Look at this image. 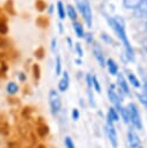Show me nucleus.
Listing matches in <instances>:
<instances>
[{
  "instance_id": "1",
  "label": "nucleus",
  "mask_w": 147,
  "mask_h": 148,
  "mask_svg": "<svg viewBox=\"0 0 147 148\" xmlns=\"http://www.w3.org/2000/svg\"><path fill=\"white\" fill-rule=\"evenodd\" d=\"M111 28L115 30V32L117 34V36L119 37V39L123 42L124 46H125V53H126V57L128 60H133L134 58V54H133V50L130 45V42L126 37V34H125V29H124V24H123V21L118 17H112V18H109L108 20Z\"/></svg>"
},
{
  "instance_id": "2",
  "label": "nucleus",
  "mask_w": 147,
  "mask_h": 148,
  "mask_svg": "<svg viewBox=\"0 0 147 148\" xmlns=\"http://www.w3.org/2000/svg\"><path fill=\"white\" fill-rule=\"evenodd\" d=\"M76 1V6L79 8V10L81 12L87 25L90 28L93 24V16H91V9H90V5L88 2V0H75Z\"/></svg>"
},
{
  "instance_id": "3",
  "label": "nucleus",
  "mask_w": 147,
  "mask_h": 148,
  "mask_svg": "<svg viewBox=\"0 0 147 148\" xmlns=\"http://www.w3.org/2000/svg\"><path fill=\"white\" fill-rule=\"evenodd\" d=\"M49 102H50V106H51V110L53 113H57L59 112L60 108H61V98H60V95L57 90L54 89H51L50 92H49Z\"/></svg>"
},
{
  "instance_id": "4",
  "label": "nucleus",
  "mask_w": 147,
  "mask_h": 148,
  "mask_svg": "<svg viewBox=\"0 0 147 148\" xmlns=\"http://www.w3.org/2000/svg\"><path fill=\"white\" fill-rule=\"evenodd\" d=\"M127 110H128V113H130V120H131V123H132L138 130H141V128H142V124H141L140 114H139V111H138L135 104H133V103L128 104Z\"/></svg>"
},
{
  "instance_id": "5",
  "label": "nucleus",
  "mask_w": 147,
  "mask_h": 148,
  "mask_svg": "<svg viewBox=\"0 0 147 148\" xmlns=\"http://www.w3.org/2000/svg\"><path fill=\"white\" fill-rule=\"evenodd\" d=\"M106 134H108V138H109V141L110 143L112 145L113 148L117 147L118 145V140H117V133H116V128L113 126V121L110 120V119H106Z\"/></svg>"
},
{
  "instance_id": "6",
  "label": "nucleus",
  "mask_w": 147,
  "mask_h": 148,
  "mask_svg": "<svg viewBox=\"0 0 147 148\" xmlns=\"http://www.w3.org/2000/svg\"><path fill=\"white\" fill-rule=\"evenodd\" d=\"M93 53H94V57H95V59L97 60L98 65H100L101 67H104L105 64H106V61H105V59H104V54H103V52H102V49H101V46H100L97 43H94Z\"/></svg>"
},
{
  "instance_id": "7",
  "label": "nucleus",
  "mask_w": 147,
  "mask_h": 148,
  "mask_svg": "<svg viewBox=\"0 0 147 148\" xmlns=\"http://www.w3.org/2000/svg\"><path fill=\"white\" fill-rule=\"evenodd\" d=\"M108 97H109L110 102L115 105L116 110H118V109L122 106V103H120L122 101H120L119 96L117 95V92L113 90V86H110V87H109V89H108Z\"/></svg>"
},
{
  "instance_id": "8",
  "label": "nucleus",
  "mask_w": 147,
  "mask_h": 148,
  "mask_svg": "<svg viewBox=\"0 0 147 148\" xmlns=\"http://www.w3.org/2000/svg\"><path fill=\"white\" fill-rule=\"evenodd\" d=\"M127 141H128V146L130 148H138L140 146V139L138 138V135L135 134V132L131 128L127 132Z\"/></svg>"
},
{
  "instance_id": "9",
  "label": "nucleus",
  "mask_w": 147,
  "mask_h": 148,
  "mask_svg": "<svg viewBox=\"0 0 147 148\" xmlns=\"http://www.w3.org/2000/svg\"><path fill=\"white\" fill-rule=\"evenodd\" d=\"M134 14L139 18L147 17V0H144L140 2V5L134 9Z\"/></svg>"
},
{
  "instance_id": "10",
  "label": "nucleus",
  "mask_w": 147,
  "mask_h": 148,
  "mask_svg": "<svg viewBox=\"0 0 147 148\" xmlns=\"http://www.w3.org/2000/svg\"><path fill=\"white\" fill-rule=\"evenodd\" d=\"M68 86H69V75H68V73L66 71H64L63 77L58 83V88H59L60 91L64 92V91H66L68 89Z\"/></svg>"
},
{
  "instance_id": "11",
  "label": "nucleus",
  "mask_w": 147,
  "mask_h": 148,
  "mask_svg": "<svg viewBox=\"0 0 147 148\" xmlns=\"http://www.w3.org/2000/svg\"><path fill=\"white\" fill-rule=\"evenodd\" d=\"M117 83H118V88L124 92V94H130V89H128V84L126 82V80L124 79V76L122 74H119L117 76Z\"/></svg>"
},
{
  "instance_id": "12",
  "label": "nucleus",
  "mask_w": 147,
  "mask_h": 148,
  "mask_svg": "<svg viewBox=\"0 0 147 148\" xmlns=\"http://www.w3.org/2000/svg\"><path fill=\"white\" fill-rule=\"evenodd\" d=\"M72 27H73V30H74L75 35H76L79 38H84V35H86V32H84V30H83V27H82V24H81L80 22H78V21L73 22Z\"/></svg>"
},
{
  "instance_id": "13",
  "label": "nucleus",
  "mask_w": 147,
  "mask_h": 148,
  "mask_svg": "<svg viewBox=\"0 0 147 148\" xmlns=\"http://www.w3.org/2000/svg\"><path fill=\"white\" fill-rule=\"evenodd\" d=\"M105 66L108 67V71H109V73L111 75H117V73H118V65L116 64V61L113 59H108Z\"/></svg>"
},
{
  "instance_id": "14",
  "label": "nucleus",
  "mask_w": 147,
  "mask_h": 148,
  "mask_svg": "<svg viewBox=\"0 0 147 148\" xmlns=\"http://www.w3.org/2000/svg\"><path fill=\"white\" fill-rule=\"evenodd\" d=\"M106 119H110V120H112L113 123L118 121V120H119V114H118V111H117L115 108H109Z\"/></svg>"
},
{
  "instance_id": "15",
  "label": "nucleus",
  "mask_w": 147,
  "mask_h": 148,
  "mask_svg": "<svg viewBox=\"0 0 147 148\" xmlns=\"http://www.w3.org/2000/svg\"><path fill=\"white\" fill-rule=\"evenodd\" d=\"M66 13H67L68 17H69L73 22L76 21V18H78V14H76L75 8H74L72 5H67V6H66Z\"/></svg>"
},
{
  "instance_id": "16",
  "label": "nucleus",
  "mask_w": 147,
  "mask_h": 148,
  "mask_svg": "<svg viewBox=\"0 0 147 148\" xmlns=\"http://www.w3.org/2000/svg\"><path fill=\"white\" fill-rule=\"evenodd\" d=\"M57 12H58V16L60 20H64L66 17V8L61 1L57 2Z\"/></svg>"
},
{
  "instance_id": "17",
  "label": "nucleus",
  "mask_w": 147,
  "mask_h": 148,
  "mask_svg": "<svg viewBox=\"0 0 147 148\" xmlns=\"http://www.w3.org/2000/svg\"><path fill=\"white\" fill-rule=\"evenodd\" d=\"M141 1H144V0H124V1H123V3H124V6H125L126 8L135 9V8L140 5V2H141Z\"/></svg>"
},
{
  "instance_id": "18",
  "label": "nucleus",
  "mask_w": 147,
  "mask_h": 148,
  "mask_svg": "<svg viewBox=\"0 0 147 148\" xmlns=\"http://www.w3.org/2000/svg\"><path fill=\"white\" fill-rule=\"evenodd\" d=\"M6 90L10 95H15L19 91V87H17V84L15 82H8L7 86H6Z\"/></svg>"
},
{
  "instance_id": "19",
  "label": "nucleus",
  "mask_w": 147,
  "mask_h": 148,
  "mask_svg": "<svg viewBox=\"0 0 147 148\" xmlns=\"http://www.w3.org/2000/svg\"><path fill=\"white\" fill-rule=\"evenodd\" d=\"M117 111H118V112H120V114H122V117H123V119H124V121H125V123H131V120H130V113H128L127 108L120 106Z\"/></svg>"
},
{
  "instance_id": "20",
  "label": "nucleus",
  "mask_w": 147,
  "mask_h": 148,
  "mask_svg": "<svg viewBox=\"0 0 147 148\" xmlns=\"http://www.w3.org/2000/svg\"><path fill=\"white\" fill-rule=\"evenodd\" d=\"M56 75H60L61 74V58L59 56H57L56 58Z\"/></svg>"
},
{
  "instance_id": "21",
  "label": "nucleus",
  "mask_w": 147,
  "mask_h": 148,
  "mask_svg": "<svg viewBox=\"0 0 147 148\" xmlns=\"http://www.w3.org/2000/svg\"><path fill=\"white\" fill-rule=\"evenodd\" d=\"M127 79H128V82H131L134 87H140V82H139V80H138L132 73L127 74Z\"/></svg>"
},
{
  "instance_id": "22",
  "label": "nucleus",
  "mask_w": 147,
  "mask_h": 148,
  "mask_svg": "<svg viewBox=\"0 0 147 148\" xmlns=\"http://www.w3.org/2000/svg\"><path fill=\"white\" fill-rule=\"evenodd\" d=\"M7 31H8V27H7L6 21L0 20V34H1V35H6Z\"/></svg>"
},
{
  "instance_id": "23",
  "label": "nucleus",
  "mask_w": 147,
  "mask_h": 148,
  "mask_svg": "<svg viewBox=\"0 0 147 148\" xmlns=\"http://www.w3.org/2000/svg\"><path fill=\"white\" fill-rule=\"evenodd\" d=\"M93 87L95 88V90L97 92H101V84H100V82L95 75H93Z\"/></svg>"
},
{
  "instance_id": "24",
  "label": "nucleus",
  "mask_w": 147,
  "mask_h": 148,
  "mask_svg": "<svg viewBox=\"0 0 147 148\" xmlns=\"http://www.w3.org/2000/svg\"><path fill=\"white\" fill-rule=\"evenodd\" d=\"M65 146H66V148H75V145L69 136L65 138Z\"/></svg>"
},
{
  "instance_id": "25",
  "label": "nucleus",
  "mask_w": 147,
  "mask_h": 148,
  "mask_svg": "<svg viewBox=\"0 0 147 148\" xmlns=\"http://www.w3.org/2000/svg\"><path fill=\"white\" fill-rule=\"evenodd\" d=\"M86 82H87V88L88 89H91L93 88V75L91 74H87Z\"/></svg>"
},
{
  "instance_id": "26",
  "label": "nucleus",
  "mask_w": 147,
  "mask_h": 148,
  "mask_svg": "<svg viewBox=\"0 0 147 148\" xmlns=\"http://www.w3.org/2000/svg\"><path fill=\"white\" fill-rule=\"evenodd\" d=\"M75 51H76V54H78L80 58L83 56V50H82L80 43H76V44H75Z\"/></svg>"
},
{
  "instance_id": "27",
  "label": "nucleus",
  "mask_w": 147,
  "mask_h": 148,
  "mask_svg": "<svg viewBox=\"0 0 147 148\" xmlns=\"http://www.w3.org/2000/svg\"><path fill=\"white\" fill-rule=\"evenodd\" d=\"M88 98H89V103H90V105L91 106H95V102H94V95H93V92H91V89H88Z\"/></svg>"
},
{
  "instance_id": "28",
  "label": "nucleus",
  "mask_w": 147,
  "mask_h": 148,
  "mask_svg": "<svg viewBox=\"0 0 147 148\" xmlns=\"http://www.w3.org/2000/svg\"><path fill=\"white\" fill-rule=\"evenodd\" d=\"M79 117H80L79 110H78V109H73V110H72V119H73V120H78Z\"/></svg>"
},
{
  "instance_id": "29",
  "label": "nucleus",
  "mask_w": 147,
  "mask_h": 148,
  "mask_svg": "<svg viewBox=\"0 0 147 148\" xmlns=\"http://www.w3.org/2000/svg\"><path fill=\"white\" fill-rule=\"evenodd\" d=\"M36 6H37V8H38V10H44V8H45V3L42 1V0H37L36 1Z\"/></svg>"
},
{
  "instance_id": "30",
  "label": "nucleus",
  "mask_w": 147,
  "mask_h": 148,
  "mask_svg": "<svg viewBox=\"0 0 147 148\" xmlns=\"http://www.w3.org/2000/svg\"><path fill=\"white\" fill-rule=\"evenodd\" d=\"M138 98H139V101H140L145 106H147V96H146V95H138Z\"/></svg>"
},
{
  "instance_id": "31",
  "label": "nucleus",
  "mask_w": 147,
  "mask_h": 148,
  "mask_svg": "<svg viewBox=\"0 0 147 148\" xmlns=\"http://www.w3.org/2000/svg\"><path fill=\"white\" fill-rule=\"evenodd\" d=\"M51 51L52 52H56L57 51V39L56 38H52L51 39Z\"/></svg>"
},
{
  "instance_id": "32",
  "label": "nucleus",
  "mask_w": 147,
  "mask_h": 148,
  "mask_svg": "<svg viewBox=\"0 0 147 148\" xmlns=\"http://www.w3.org/2000/svg\"><path fill=\"white\" fill-rule=\"evenodd\" d=\"M84 39H86V42H87L88 44H90V43L93 42V35H91L90 32H87V34L84 35Z\"/></svg>"
},
{
  "instance_id": "33",
  "label": "nucleus",
  "mask_w": 147,
  "mask_h": 148,
  "mask_svg": "<svg viewBox=\"0 0 147 148\" xmlns=\"http://www.w3.org/2000/svg\"><path fill=\"white\" fill-rule=\"evenodd\" d=\"M102 38H103L104 40H106L108 43H110V42H112V39H111V38H109V37H106V35H105V34H102Z\"/></svg>"
},
{
  "instance_id": "34",
  "label": "nucleus",
  "mask_w": 147,
  "mask_h": 148,
  "mask_svg": "<svg viewBox=\"0 0 147 148\" xmlns=\"http://www.w3.org/2000/svg\"><path fill=\"white\" fill-rule=\"evenodd\" d=\"M42 52H43V49H39V50H37V51H36V56H37V58H39V59H41V58L43 57V56L41 54Z\"/></svg>"
},
{
  "instance_id": "35",
  "label": "nucleus",
  "mask_w": 147,
  "mask_h": 148,
  "mask_svg": "<svg viewBox=\"0 0 147 148\" xmlns=\"http://www.w3.org/2000/svg\"><path fill=\"white\" fill-rule=\"evenodd\" d=\"M19 79H20V81H24L25 80V75L23 74V73H19Z\"/></svg>"
},
{
  "instance_id": "36",
  "label": "nucleus",
  "mask_w": 147,
  "mask_h": 148,
  "mask_svg": "<svg viewBox=\"0 0 147 148\" xmlns=\"http://www.w3.org/2000/svg\"><path fill=\"white\" fill-rule=\"evenodd\" d=\"M67 43H68V45H69V47H72V46H73V43H72V39H71L69 37L67 38Z\"/></svg>"
},
{
  "instance_id": "37",
  "label": "nucleus",
  "mask_w": 147,
  "mask_h": 148,
  "mask_svg": "<svg viewBox=\"0 0 147 148\" xmlns=\"http://www.w3.org/2000/svg\"><path fill=\"white\" fill-rule=\"evenodd\" d=\"M144 89H145V95L147 96V81H146L145 84H144Z\"/></svg>"
},
{
  "instance_id": "38",
  "label": "nucleus",
  "mask_w": 147,
  "mask_h": 148,
  "mask_svg": "<svg viewBox=\"0 0 147 148\" xmlns=\"http://www.w3.org/2000/svg\"><path fill=\"white\" fill-rule=\"evenodd\" d=\"M58 27H59V32L61 34V32L64 31V30H63V24H61V23H59V24H58Z\"/></svg>"
},
{
  "instance_id": "39",
  "label": "nucleus",
  "mask_w": 147,
  "mask_h": 148,
  "mask_svg": "<svg viewBox=\"0 0 147 148\" xmlns=\"http://www.w3.org/2000/svg\"><path fill=\"white\" fill-rule=\"evenodd\" d=\"M53 12V5H50V7H49V13L51 14Z\"/></svg>"
},
{
  "instance_id": "40",
  "label": "nucleus",
  "mask_w": 147,
  "mask_h": 148,
  "mask_svg": "<svg viewBox=\"0 0 147 148\" xmlns=\"http://www.w3.org/2000/svg\"><path fill=\"white\" fill-rule=\"evenodd\" d=\"M75 62H76L78 65H81V64H82V61H81V59H75Z\"/></svg>"
},
{
  "instance_id": "41",
  "label": "nucleus",
  "mask_w": 147,
  "mask_h": 148,
  "mask_svg": "<svg viewBox=\"0 0 147 148\" xmlns=\"http://www.w3.org/2000/svg\"><path fill=\"white\" fill-rule=\"evenodd\" d=\"M138 148H142V147H141V146H139V147H138Z\"/></svg>"
},
{
  "instance_id": "42",
  "label": "nucleus",
  "mask_w": 147,
  "mask_h": 148,
  "mask_svg": "<svg viewBox=\"0 0 147 148\" xmlns=\"http://www.w3.org/2000/svg\"><path fill=\"white\" fill-rule=\"evenodd\" d=\"M146 29H147V24H146Z\"/></svg>"
},
{
  "instance_id": "43",
  "label": "nucleus",
  "mask_w": 147,
  "mask_h": 148,
  "mask_svg": "<svg viewBox=\"0 0 147 148\" xmlns=\"http://www.w3.org/2000/svg\"><path fill=\"white\" fill-rule=\"evenodd\" d=\"M146 47H147V45H146Z\"/></svg>"
}]
</instances>
